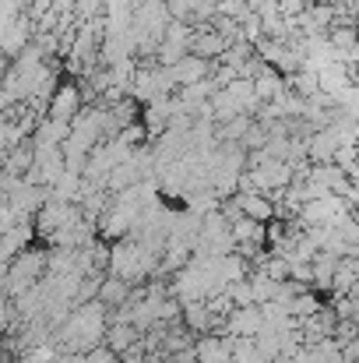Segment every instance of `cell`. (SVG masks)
Returning <instances> with one entry per match:
<instances>
[{"label":"cell","mask_w":359,"mask_h":363,"mask_svg":"<svg viewBox=\"0 0 359 363\" xmlns=\"http://www.w3.org/2000/svg\"><path fill=\"white\" fill-rule=\"evenodd\" d=\"M35 166V141L28 138V141H21L18 148H11V152H4V169H11V173H28Z\"/></svg>","instance_id":"cell-15"},{"label":"cell","mask_w":359,"mask_h":363,"mask_svg":"<svg viewBox=\"0 0 359 363\" xmlns=\"http://www.w3.org/2000/svg\"><path fill=\"white\" fill-rule=\"evenodd\" d=\"M226 50H229V39H226L222 32H215V28H212V21H208V25H194V43H190V53H198V57H205V60L219 64Z\"/></svg>","instance_id":"cell-6"},{"label":"cell","mask_w":359,"mask_h":363,"mask_svg":"<svg viewBox=\"0 0 359 363\" xmlns=\"http://www.w3.org/2000/svg\"><path fill=\"white\" fill-rule=\"evenodd\" d=\"M134 296V282H127V279H120V275H106L103 279V289H99V300L106 303V307H120V303H127Z\"/></svg>","instance_id":"cell-14"},{"label":"cell","mask_w":359,"mask_h":363,"mask_svg":"<svg viewBox=\"0 0 359 363\" xmlns=\"http://www.w3.org/2000/svg\"><path fill=\"white\" fill-rule=\"evenodd\" d=\"M42 275H50V247H28L11 264H4V296L28 293Z\"/></svg>","instance_id":"cell-1"},{"label":"cell","mask_w":359,"mask_h":363,"mask_svg":"<svg viewBox=\"0 0 359 363\" xmlns=\"http://www.w3.org/2000/svg\"><path fill=\"white\" fill-rule=\"evenodd\" d=\"M278 7H282L285 18H296V14H303L310 7V0H278Z\"/></svg>","instance_id":"cell-22"},{"label":"cell","mask_w":359,"mask_h":363,"mask_svg":"<svg viewBox=\"0 0 359 363\" xmlns=\"http://www.w3.org/2000/svg\"><path fill=\"white\" fill-rule=\"evenodd\" d=\"M338 254H331V250H317V257H314V289L321 293H331L335 289V272H338Z\"/></svg>","instance_id":"cell-10"},{"label":"cell","mask_w":359,"mask_h":363,"mask_svg":"<svg viewBox=\"0 0 359 363\" xmlns=\"http://www.w3.org/2000/svg\"><path fill=\"white\" fill-rule=\"evenodd\" d=\"M81 216H85V208H81L78 201H57V198H50V201L39 208V216H35V230H39L42 240H50L57 230L71 226V223L81 219Z\"/></svg>","instance_id":"cell-2"},{"label":"cell","mask_w":359,"mask_h":363,"mask_svg":"<svg viewBox=\"0 0 359 363\" xmlns=\"http://www.w3.org/2000/svg\"><path fill=\"white\" fill-rule=\"evenodd\" d=\"M233 198H237L243 216H253V219H261V223H271V219L278 216V205H275L268 194H261V191H237Z\"/></svg>","instance_id":"cell-7"},{"label":"cell","mask_w":359,"mask_h":363,"mask_svg":"<svg viewBox=\"0 0 359 363\" xmlns=\"http://www.w3.org/2000/svg\"><path fill=\"white\" fill-rule=\"evenodd\" d=\"M226 293L237 300V307H250V303H257V296H253V286H250V279H239V282H229L226 286Z\"/></svg>","instance_id":"cell-19"},{"label":"cell","mask_w":359,"mask_h":363,"mask_svg":"<svg viewBox=\"0 0 359 363\" xmlns=\"http://www.w3.org/2000/svg\"><path fill=\"white\" fill-rule=\"evenodd\" d=\"M212 71H215V64L205 60V57H198V53H187L180 64H173V74H176L180 85H198V82L212 78Z\"/></svg>","instance_id":"cell-8"},{"label":"cell","mask_w":359,"mask_h":363,"mask_svg":"<svg viewBox=\"0 0 359 363\" xmlns=\"http://www.w3.org/2000/svg\"><path fill=\"white\" fill-rule=\"evenodd\" d=\"M233 346H237V335L205 332V335H198L194 353H198V363H233Z\"/></svg>","instance_id":"cell-4"},{"label":"cell","mask_w":359,"mask_h":363,"mask_svg":"<svg viewBox=\"0 0 359 363\" xmlns=\"http://www.w3.org/2000/svg\"><path fill=\"white\" fill-rule=\"evenodd\" d=\"M268 321H264V311H261V303H250V307H237L215 332H226V335H250V339H257V332L264 328Z\"/></svg>","instance_id":"cell-5"},{"label":"cell","mask_w":359,"mask_h":363,"mask_svg":"<svg viewBox=\"0 0 359 363\" xmlns=\"http://www.w3.org/2000/svg\"><path fill=\"white\" fill-rule=\"evenodd\" d=\"M233 237H237V243H264L268 247V223H261L253 216H237L233 219Z\"/></svg>","instance_id":"cell-13"},{"label":"cell","mask_w":359,"mask_h":363,"mask_svg":"<svg viewBox=\"0 0 359 363\" xmlns=\"http://www.w3.org/2000/svg\"><path fill=\"white\" fill-rule=\"evenodd\" d=\"M289 89L300 92L303 99L317 96V92H321V71H317V67H300L296 74H289Z\"/></svg>","instance_id":"cell-17"},{"label":"cell","mask_w":359,"mask_h":363,"mask_svg":"<svg viewBox=\"0 0 359 363\" xmlns=\"http://www.w3.org/2000/svg\"><path fill=\"white\" fill-rule=\"evenodd\" d=\"M141 339H144V332H141L137 325H130V321H110V328H106V346L117 350V353L137 346Z\"/></svg>","instance_id":"cell-11"},{"label":"cell","mask_w":359,"mask_h":363,"mask_svg":"<svg viewBox=\"0 0 359 363\" xmlns=\"http://www.w3.org/2000/svg\"><path fill=\"white\" fill-rule=\"evenodd\" d=\"M250 286H253L257 303H268V300H275V296H278V282H275L271 275H264L261 268H253V272H250Z\"/></svg>","instance_id":"cell-18"},{"label":"cell","mask_w":359,"mask_h":363,"mask_svg":"<svg viewBox=\"0 0 359 363\" xmlns=\"http://www.w3.org/2000/svg\"><path fill=\"white\" fill-rule=\"evenodd\" d=\"M342 141L335 134V127H321L310 134V162H335Z\"/></svg>","instance_id":"cell-9"},{"label":"cell","mask_w":359,"mask_h":363,"mask_svg":"<svg viewBox=\"0 0 359 363\" xmlns=\"http://www.w3.org/2000/svg\"><path fill=\"white\" fill-rule=\"evenodd\" d=\"M85 106H89V103H85V92H81V85H78V82H64V85L53 92V99H50V113H46V117L74 123V117H78Z\"/></svg>","instance_id":"cell-3"},{"label":"cell","mask_w":359,"mask_h":363,"mask_svg":"<svg viewBox=\"0 0 359 363\" xmlns=\"http://www.w3.org/2000/svg\"><path fill=\"white\" fill-rule=\"evenodd\" d=\"M71 123L67 121H53V117H42V121L35 123V134H32V141L42 148V145H64L67 138H71Z\"/></svg>","instance_id":"cell-12"},{"label":"cell","mask_w":359,"mask_h":363,"mask_svg":"<svg viewBox=\"0 0 359 363\" xmlns=\"http://www.w3.org/2000/svg\"><path fill=\"white\" fill-rule=\"evenodd\" d=\"M292 264V275L289 279H300V282H310L314 286V261H289Z\"/></svg>","instance_id":"cell-21"},{"label":"cell","mask_w":359,"mask_h":363,"mask_svg":"<svg viewBox=\"0 0 359 363\" xmlns=\"http://www.w3.org/2000/svg\"><path fill=\"white\" fill-rule=\"evenodd\" d=\"M285 307H289V314H292L296 321H307V318H314V314L324 307V300H321V293H317V289H307V293H300V296L285 300Z\"/></svg>","instance_id":"cell-16"},{"label":"cell","mask_w":359,"mask_h":363,"mask_svg":"<svg viewBox=\"0 0 359 363\" xmlns=\"http://www.w3.org/2000/svg\"><path fill=\"white\" fill-rule=\"evenodd\" d=\"M81 360H85V363H123V360H120V353H117V350H110L106 342H99L96 350L81 353Z\"/></svg>","instance_id":"cell-20"}]
</instances>
